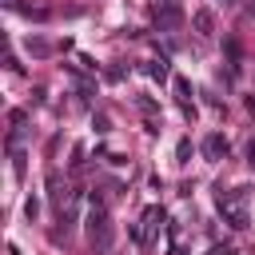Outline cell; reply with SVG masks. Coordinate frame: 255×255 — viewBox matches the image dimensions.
Returning <instances> with one entry per match:
<instances>
[{
    "mask_svg": "<svg viewBox=\"0 0 255 255\" xmlns=\"http://www.w3.org/2000/svg\"><path fill=\"white\" fill-rule=\"evenodd\" d=\"M215 203H219L223 219H227L235 231H243V227H247V187H235V191L215 187Z\"/></svg>",
    "mask_w": 255,
    "mask_h": 255,
    "instance_id": "cell-1",
    "label": "cell"
},
{
    "mask_svg": "<svg viewBox=\"0 0 255 255\" xmlns=\"http://www.w3.org/2000/svg\"><path fill=\"white\" fill-rule=\"evenodd\" d=\"M88 235H92V243L104 251L108 243H112V227H108V211H104V203L92 195V211H88Z\"/></svg>",
    "mask_w": 255,
    "mask_h": 255,
    "instance_id": "cell-2",
    "label": "cell"
},
{
    "mask_svg": "<svg viewBox=\"0 0 255 255\" xmlns=\"http://www.w3.org/2000/svg\"><path fill=\"white\" fill-rule=\"evenodd\" d=\"M159 223H163V207L151 203V207L143 211V219H139V243H143V247L155 243V227H159Z\"/></svg>",
    "mask_w": 255,
    "mask_h": 255,
    "instance_id": "cell-3",
    "label": "cell"
},
{
    "mask_svg": "<svg viewBox=\"0 0 255 255\" xmlns=\"http://www.w3.org/2000/svg\"><path fill=\"white\" fill-rule=\"evenodd\" d=\"M175 100H179V112L187 120H195V104H191V80L187 76H175Z\"/></svg>",
    "mask_w": 255,
    "mask_h": 255,
    "instance_id": "cell-4",
    "label": "cell"
},
{
    "mask_svg": "<svg viewBox=\"0 0 255 255\" xmlns=\"http://www.w3.org/2000/svg\"><path fill=\"white\" fill-rule=\"evenodd\" d=\"M203 155H207V159H223V155H227V139H223L219 131H211V135L203 139Z\"/></svg>",
    "mask_w": 255,
    "mask_h": 255,
    "instance_id": "cell-5",
    "label": "cell"
},
{
    "mask_svg": "<svg viewBox=\"0 0 255 255\" xmlns=\"http://www.w3.org/2000/svg\"><path fill=\"white\" fill-rule=\"evenodd\" d=\"M191 24H195V28H199V32H203V36H211V28H215V16H211V12H207V8H199V12H195V16H191Z\"/></svg>",
    "mask_w": 255,
    "mask_h": 255,
    "instance_id": "cell-6",
    "label": "cell"
},
{
    "mask_svg": "<svg viewBox=\"0 0 255 255\" xmlns=\"http://www.w3.org/2000/svg\"><path fill=\"white\" fill-rule=\"evenodd\" d=\"M155 20H159L163 28H175V24H179V8H175V4H167V8H163V12L155 16Z\"/></svg>",
    "mask_w": 255,
    "mask_h": 255,
    "instance_id": "cell-7",
    "label": "cell"
},
{
    "mask_svg": "<svg viewBox=\"0 0 255 255\" xmlns=\"http://www.w3.org/2000/svg\"><path fill=\"white\" fill-rule=\"evenodd\" d=\"M147 76L151 80H167V60L159 56V60H147Z\"/></svg>",
    "mask_w": 255,
    "mask_h": 255,
    "instance_id": "cell-8",
    "label": "cell"
},
{
    "mask_svg": "<svg viewBox=\"0 0 255 255\" xmlns=\"http://www.w3.org/2000/svg\"><path fill=\"white\" fill-rule=\"evenodd\" d=\"M191 159V139H179L175 143V163H187Z\"/></svg>",
    "mask_w": 255,
    "mask_h": 255,
    "instance_id": "cell-9",
    "label": "cell"
},
{
    "mask_svg": "<svg viewBox=\"0 0 255 255\" xmlns=\"http://www.w3.org/2000/svg\"><path fill=\"white\" fill-rule=\"evenodd\" d=\"M92 128L104 135V131H112V120H108V116H92Z\"/></svg>",
    "mask_w": 255,
    "mask_h": 255,
    "instance_id": "cell-10",
    "label": "cell"
},
{
    "mask_svg": "<svg viewBox=\"0 0 255 255\" xmlns=\"http://www.w3.org/2000/svg\"><path fill=\"white\" fill-rule=\"evenodd\" d=\"M12 171L24 175V151H12Z\"/></svg>",
    "mask_w": 255,
    "mask_h": 255,
    "instance_id": "cell-11",
    "label": "cell"
},
{
    "mask_svg": "<svg viewBox=\"0 0 255 255\" xmlns=\"http://www.w3.org/2000/svg\"><path fill=\"white\" fill-rule=\"evenodd\" d=\"M36 211H40V203H36V199H28V203H24V215H28V219H36Z\"/></svg>",
    "mask_w": 255,
    "mask_h": 255,
    "instance_id": "cell-12",
    "label": "cell"
},
{
    "mask_svg": "<svg viewBox=\"0 0 255 255\" xmlns=\"http://www.w3.org/2000/svg\"><path fill=\"white\" fill-rule=\"evenodd\" d=\"M247 163H251V167H255V139H251V143H247Z\"/></svg>",
    "mask_w": 255,
    "mask_h": 255,
    "instance_id": "cell-13",
    "label": "cell"
},
{
    "mask_svg": "<svg viewBox=\"0 0 255 255\" xmlns=\"http://www.w3.org/2000/svg\"><path fill=\"white\" fill-rule=\"evenodd\" d=\"M211 255H235L231 247H211Z\"/></svg>",
    "mask_w": 255,
    "mask_h": 255,
    "instance_id": "cell-14",
    "label": "cell"
},
{
    "mask_svg": "<svg viewBox=\"0 0 255 255\" xmlns=\"http://www.w3.org/2000/svg\"><path fill=\"white\" fill-rule=\"evenodd\" d=\"M8 255H20V251H16V247H8Z\"/></svg>",
    "mask_w": 255,
    "mask_h": 255,
    "instance_id": "cell-15",
    "label": "cell"
}]
</instances>
